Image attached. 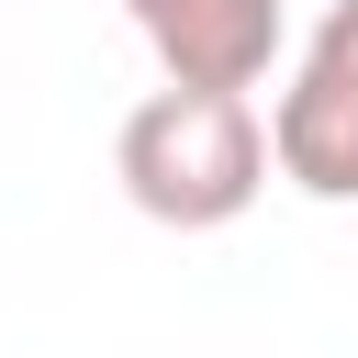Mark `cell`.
<instances>
[{
  "mask_svg": "<svg viewBox=\"0 0 358 358\" xmlns=\"http://www.w3.org/2000/svg\"><path fill=\"white\" fill-rule=\"evenodd\" d=\"M168 90H257L280 56V0H123Z\"/></svg>",
  "mask_w": 358,
  "mask_h": 358,
  "instance_id": "obj_2",
  "label": "cell"
},
{
  "mask_svg": "<svg viewBox=\"0 0 358 358\" xmlns=\"http://www.w3.org/2000/svg\"><path fill=\"white\" fill-rule=\"evenodd\" d=\"M268 168L302 201H358V78L302 56V78L268 101Z\"/></svg>",
  "mask_w": 358,
  "mask_h": 358,
  "instance_id": "obj_3",
  "label": "cell"
},
{
  "mask_svg": "<svg viewBox=\"0 0 358 358\" xmlns=\"http://www.w3.org/2000/svg\"><path fill=\"white\" fill-rule=\"evenodd\" d=\"M313 67H336V78H358V0H336L324 22H313V45H302Z\"/></svg>",
  "mask_w": 358,
  "mask_h": 358,
  "instance_id": "obj_4",
  "label": "cell"
},
{
  "mask_svg": "<svg viewBox=\"0 0 358 358\" xmlns=\"http://www.w3.org/2000/svg\"><path fill=\"white\" fill-rule=\"evenodd\" d=\"M112 179L145 224L213 235L268 190V123L246 90H145L112 134Z\"/></svg>",
  "mask_w": 358,
  "mask_h": 358,
  "instance_id": "obj_1",
  "label": "cell"
}]
</instances>
